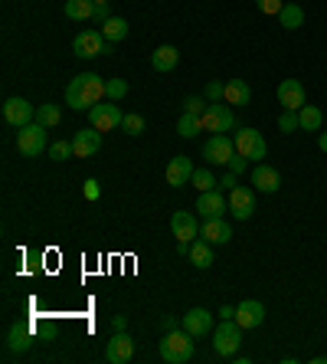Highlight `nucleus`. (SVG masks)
I'll return each mask as SVG.
<instances>
[{
    "label": "nucleus",
    "mask_w": 327,
    "mask_h": 364,
    "mask_svg": "<svg viewBox=\"0 0 327 364\" xmlns=\"http://www.w3.org/2000/svg\"><path fill=\"white\" fill-rule=\"evenodd\" d=\"M235 141V151L243 154L245 161H255L259 164L265 154H269V144H265V138H262V132H255V128H239L233 135Z\"/></svg>",
    "instance_id": "nucleus-4"
},
{
    "label": "nucleus",
    "mask_w": 327,
    "mask_h": 364,
    "mask_svg": "<svg viewBox=\"0 0 327 364\" xmlns=\"http://www.w3.org/2000/svg\"><path fill=\"white\" fill-rule=\"evenodd\" d=\"M229 213H233L235 220H249L252 213H255V191L235 184L233 191H229Z\"/></svg>",
    "instance_id": "nucleus-10"
},
{
    "label": "nucleus",
    "mask_w": 327,
    "mask_h": 364,
    "mask_svg": "<svg viewBox=\"0 0 327 364\" xmlns=\"http://www.w3.org/2000/svg\"><path fill=\"white\" fill-rule=\"evenodd\" d=\"M243 325L235 318H223V322L213 328V348H216L219 358H235L239 355V345H243Z\"/></svg>",
    "instance_id": "nucleus-3"
},
{
    "label": "nucleus",
    "mask_w": 327,
    "mask_h": 364,
    "mask_svg": "<svg viewBox=\"0 0 327 364\" xmlns=\"http://www.w3.org/2000/svg\"><path fill=\"white\" fill-rule=\"evenodd\" d=\"M105 79L99 73H79L72 82L66 85V105H72L76 112H89L92 105L105 102Z\"/></svg>",
    "instance_id": "nucleus-1"
},
{
    "label": "nucleus",
    "mask_w": 327,
    "mask_h": 364,
    "mask_svg": "<svg viewBox=\"0 0 327 364\" xmlns=\"http://www.w3.org/2000/svg\"><path fill=\"white\" fill-rule=\"evenodd\" d=\"M278 102H282V109H304L308 105V95H304V85L298 82V79H282V85H278Z\"/></svg>",
    "instance_id": "nucleus-15"
},
{
    "label": "nucleus",
    "mask_w": 327,
    "mask_h": 364,
    "mask_svg": "<svg viewBox=\"0 0 327 364\" xmlns=\"http://www.w3.org/2000/svg\"><path fill=\"white\" fill-rule=\"evenodd\" d=\"M128 135H141L144 132V119L141 115H125V125H121Z\"/></svg>",
    "instance_id": "nucleus-37"
},
{
    "label": "nucleus",
    "mask_w": 327,
    "mask_h": 364,
    "mask_svg": "<svg viewBox=\"0 0 327 364\" xmlns=\"http://www.w3.org/2000/svg\"><path fill=\"white\" fill-rule=\"evenodd\" d=\"M82 194H85V200H99V197H101V187H99V181H95V178H89V181H85Z\"/></svg>",
    "instance_id": "nucleus-39"
},
{
    "label": "nucleus",
    "mask_w": 327,
    "mask_h": 364,
    "mask_svg": "<svg viewBox=\"0 0 327 364\" xmlns=\"http://www.w3.org/2000/svg\"><path fill=\"white\" fill-rule=\"evenodd\" d=\"M135 358V341H131V335L128 331H115L109 341V348H105V361L109 364H128Z\"/></svg>",
    "instance_id": "nucleus-12"
},
{
    "label": "nucleus",
    "mask_w": 327,
    "mask_h": 364,
    "mask_svg": "<svg viewBox=\"0 0 327 364\" xmlns=\"http://www.w3.org/2000/svg\"><path fill=\"white\" fill-rule=\"evenodd\" d=\"M89 119H92V128H99L101 135L125 125V115H121V109H118V105H111V99L92 105V109H89Z\"/></svg>",
    "instance_id": "nucleus-8"
},
{
    "label": "nucleus",
    "mask_w": 327,
    "mask_h": 364,
    "mask_svg": "<svg viewBox=\"0 0 327 364\" xmlns=\"http://www.w3.org/2000/svg\"><path fill=\"white\" fill-rule=\"evenodd\" d=\"M177 63H180L177 46H157V50L151 53V69L154 73H170V69H177Z\"/></svg>",
    "instance_id": "nucleus-24"
},
{
    "label": "nucleus",
    "mask_w": 327,
    "mask_h": 364,
    "mask_svg": "<svg viewBox=\"0 0 327 364\" xmlns=\"http://www.w3.org/2000/svg\"><path fill=\"white\" fill-rule=\"evenodd\" d=\"M203 105H206V102H203L200 95H190V99L184 102V112H193V115H203V112H206Z\"/></svg>",
    "instance_id": "nucleus-40"
},
{
    "label": "nucleus",
    "mask_w": 327,
    "mask_h": 364,
    "mask_svg": "<svg viewBox=\"0 0 327 364\" xmlns=\"http://www.w3.org/2000/svg\"><path fill=\"white\" fill-rule=\"evenodd\" d=\"M33 348V328L30 325H10L7 331V351H13V355H23V351H30Z\"/></svg>",
    "instance_id": "nucleus-21"
},
{
    "label": "nucleus",
    "mask_w": 327,
    "mask_h": 364,
    "mask_svg": "<svg viewBox=\"0 0 327 364\" xmlns=\"http://www.w3.org/2000/svg\"><path fill=\"white\" fill-rule=\"evenodd\" d=\"M235 178H239V174L226 171V174H223V181H219V187H226V191H233V187H235Z\"/></svg>",
    "instance_id": "nucleus-43"
},
{
    "label": "nucleus",
    "mask_w": 327,
    "mask_h": 364,
    "mask_svg": "<svg viewBox=\"0 0 327 364\" xmlns=\"http://www.w3.org/2000/svg\"><path fill=\"white\" fill-rule=\"evenodd\" d=\"M235 322L243 325V328H259L262 322H265V305L255 302V299H245V302L235 305Z\"/></svg>",
    "instance_id": "nucleus-18"
},
{
    "label": "nucleus",
    "mask_w": 327,
    "mask_h": 364,
    "mask_svg": "<svg viewBox=\"0 0 327 364\" xmlns=\"http://www.w3.org/2000/svg\"><path fill=\"white\" fill-rule=\"evenodd\" d=\"M193 171H196V168H193L190 158H184V154H177V158H170L167 171H164V181H167L170 187H184V184H190Z\"/></svg>",
    "instance_id": "nucleus-19"
},
{
    "label": "nucleus",
    "mask_w": 327,
    "mask_h": 364,
    "mask_svg": "<svg viewBox=\"0 0 327 364\" xmlns=\"http://www.w3.org/2000/svg\"><path fill=\"white\" fill-rule=\"evenodd\" d=\"M4 122L13 128H23L30 122H36V109L26 99H7L4 102Z\"/></svg>",
    "instance_id": "nucleus-14"
},
{
    "label": "nucleus",
    "mask_w": 327,
    "mask_h": 364,
    "mask_svg": "<svg viewBox=\"0 0 327 364\" xmlns=\"http://www.w3.org/2000/svg\"><path fill=\"white\" fill-rule=\"evenodd\" d=\"M223 102H226V105H249L252 102L249 82H245V79H229L226 92H223Z\"/></svg>",
    "instance_id": "nucleus-25"
},
{
    "label": "nucleus",
    "mask_w": 327,
    "mask_h": 364,
    "mask_svg": "<svg viewBox=\"0 0 327 364\" xmlns=\"http://www.w3.org/2000/svg\"><path fill=\"white\" fill-rule=\"evenodd\" d=\"M128 30H131V26H128L125 17H111V20L101 23V36H105L109 43H121L128 36Z\"/></svg>",
    "instance_id": "nucleus-27"
},
{
    "label": "nucleus",
    "mask_w": 327,
    "mask_h": 364,
    "mask_svg": "<svg viewBox=\"0 0 327 364\" xmlns=\"http://www.w3.org/2000/svg\"><path fill=\"white\" fill-rule=\"evenodd\" d=\"M278 20H282V26H285V30H298V26L304 23V10L298 7V4H285V7H282V14H278Z\"/></svg>",
    "instance_id": "nucleus-29"
},
{
    "label": "nucleus",
    "mask_w": 327,
    "mask_h": 364,
    "mask_svg": "<svg viewBox=\"0 0 327 364\" xmlns=\"http://www.w3.org/2000/svg\"><path fill=\"white\" fill-rule=\"evenodd\" d=\"M17 148L23 158H40V154L46 151V125H40V122L23 125L17 132Z\"/></svg>",
    "instance_id": "nucleus-5"
},
{
    "label": "nucleus",
    "mask_w": 327,
    "mask_h": 364,
    "mask_svg": "<svg viewBox=\"0 0 327 364\" xmlns=\"http://www.w3.org/2000/svg\"><path fill=\"white\" fill-rule=\"evenodd\" d=\"M164 328H167V331L177 328V318H174V315H167V318H164Z\"/></svg>",
    "instance_id": "nucleus-46"
},
{
    "label": "nucleus",
    "mask_w": 327,
    "mask_h": 364,
    "mask_svg": "<svg viewBox=\"0 0 327 364\" xmlns=\"http://www.w3.org/2000/svg\"><path fill=\"white\" fill-rule=\"evenodd\" d=\"M180 328L190 331L193 338H203V335H213L216 322H213V312H206V309H190V312L180 318Z\"/></svg>",
    "instance_id": "nucleus-13"
},
{
    "label": "nucleus",
    "mask_w": 327,
    "mask_h": 364,
    "mask_svg": "<svg viewBox=\"0 0 327 364\" xmlns=\"http://www.w3.org/2000/svg\"><path fill=\"white\" fill-rule=\"evenodd\" d=\"M105 95H109L111 102L125 99V95H128V82H125V79H109V82H105Z\"/></svg>",
    "instance_id": "nucleus-35"
},
{
    "label": "nucleus",
    "mask_w": 327,
    "mask_h": 364,
    "mask_svg": "<svg viewBox=\"0 0 327 364\" xmlns=\"http://www.w3.org/2000/svg\"><path fill=\"white\" fill-rule=\"evenodd\" d=\"M95 0H66V17L69 20H95Z\"/></svg>",
    "instance_id": "nucleus-26"
},
{
    "label": "nucleus",
    "mask_w": 327,
    "mask_h": 364,
    "mask_svg": "<svg viewBox=\"0 0 327 364\" xmlns=\"http://www.w3.org/2000/svg\"><path fill=\"white\" fill-rule=\"evenodd\" d=\"M170 233L177 237V246L187 253L193 240L200 237V223H196V217H193L190 210H177L174 217H170Z\"/></svg>",
    "instance_id": "nucleus-7"
},
{
    "label": "nucleus",
    "mask_w": 327,
    "mask_h": 364,
    "mask_svg": "<svg viewBox=\"0 0 327 364\" xmlns=\"http://www.w3.org/2000/svg\"><path fill=\"white\" fill-rule=\"evenodd\" d=\"M223 92H226V82H210L206 85V102H223Z\"/></svg>",
    "instance_id": "nucleus-38"
},
{
    "label": "nucleus",
    "mask_w": 327,
    "mask_h": 364,
    "mask_svg": "<svg viewBox=\"0 0 327 364\" xmlns=\"http://www.w3.org/2000/svg\"><path fill=\"white\" fill-rule=\"evenodd\" d=\"M318 144H321V151L327 154V132H321V138H318Z\"/></svg>",
    "instance_id": "nucleus-47"
},
{
    "label": "nucleus",
    "mask_w": 327,
    "mask_h": 364,
    "mask_svg": "<svg viewBox=\"0 0 327 364\" xmlns=\"http://www.w3.org/2000/svg\"><path fill=\"white\" fill-rule=\"evenodd\" d=\"M200 119H203V128L213 132V135H226L229 128H235V115L233 109H226V102H213Z\"/></svg>",
    "instance_id": "nucleus-9"
},
{
    "label": "nucleus",
    "mask_w": 327,
    "mask_h": 364,
    "mask_svg": "<svg viewBox=\"0 0 327 364\" xmlns=\"http://www.w3.org/2000/svg\"><path fill=\"white\" fill-rule=\"evenodd\" d=\"M245 164H249V161H245L243 154L235 151V154H233V158H229V164H226V168H229V171H233V174H243V171H245Z\"/></svg>",
    "instance_id": "nucleus-41"
},
{
    "label": "nucleus",
    "mask_w": 327,
    "mask_h": 364,
    "mask_svg": "<svg viewBox=\"0 0 327 364\" xmlns=\"http://www.w3.org/2000/svg\"><path fill=\"white\" fill-rule=\"evenodd\" d=\"M111 328H115V331H125V328H128V315H115V322H111Z\"/></svg>",
    "instance_id": "nucleus-44"
},
{
    "label": "nucleus",
    "mask_w": 327,
    "mask_h": 364,
    "mask_svg": "<svg viewBox=\"0 0 327 364\" xmlns=\"http://www.w3.org/2000/svg\"><path fill=\"white\" fill-rule=\"evenodd\" d=\"M193 210L200 213L203 220H213V217H223V213L229 210V203L219 191H203V194L196 197V207H193Z\"/></svg>",
    "instance_id": "nucleus-16"
},
{
    "label": "nucleus",
    "mask_w": 327,
    "mask_h": 364,
    "mask_svg": "<svg viewBox=\"0 0 327 364\" xmlns=\"http://www.w3.org/2000/svg\"><path fill=\"white\" fill-rule=\"evenodd\" d=\"M278 128H282L285 135H292V132H298V128H301V122H298V112H292V109H282V115H278Z\"/></svg>",
    "instance_id": "nucleus-33"
},
{
    "label": "nucleus",
    "mask_w": 327,
    "mask_h": 364,
    "mask_svg": "<svg viewBox=\"0 0 327 364\" xmlns=\"http://www.w3.org/2000/svg\"><path fill=\"white\" fill-rule=\"evenodd\" d=\"M252 184H255V191H262V194H275L278 187H282V178H278V171L269 168V164H255V168H252Z\"/></svg>",
    "instance_id": "nucleus-20"
},
{
    "label": "nucleus",
    "mask_w": 327,
    "mask_h": 364,
    "mask_svg": "<svg viewBox=\"0 0 327 364\" xmlns=\"http://www.w3.org/2000/svg\"><path fill=\"white\" fill-rule=\"evenodd\" d=\"M72 148H76V158H95L101 151V132L99 128H79L72 135Z\"/></svg>",
    "instance_id": "nucleus-17"
},
{
    "label": "nucleus",
    "mask_w": 327,
    "mask_h": 364,
    "mask_svg": "<svg viewBox=\"0 0 327 364\" xmlns=\"http://www.w3.org/2000/svg\"><path fill=\"white\" fill-rule=\"evenodd\" d=\"M190 184L203 194V191H216L219 181L213 178V171H210V168H196V171H193V178H190Z\"/></svg>",
    "instance_id": "nucleus-31"
},
{
    "label": "nucleus",
    "mask_w": 327,
    "mask_h": 364,
    "mask_svg": "<svg viewBox=\"0 0 327 364\" xmlns=\"http://www.w3.org/2000/svg\"><path fill=\"white\" fill-rule=\"evenodd\" d=\"M203 240H210L213 246L229 243L233 240V227H229L223 217H213V220H203Z\"/></svg>",
    "instance_id": "nucleus-22"
},
{
    "label": "nucleus",
    "mask_w": 327,
    "mask_h": 364,
    "mask_svg": "<svg viewBox=\"0 0 327 364\" xmlns=\"http://www.w3.org/2000/svg\"><path fill=\"white\" fill-rule=\"evenodd\" d=\"M200 132H203V119H200V115L184 112V115L177 119V135H180V138H196Z\"/></svg>",
    "instance_id": "nucleus-28"
},
{
    "label": "nucleus",
    "mask_w": 327,
    "mask_h": 364,
    "mask_svg": "<svg viewBox=\"0 0 327 364\" xmlns=\"http://www.w3.org/2000/svg\"><path fill=\"white\" fill-rule=\"evenodd\" d=\"M72 50H76V56H82V60H92V56L111 53V43L101 36V30H82V33H76V40H72Z\"/></svg>",
    "instance_id": "nucleus-6"
},
{
    "label": "nucleus",
    "mask_w": 327,
    "mask_h": 364,
    "mask_svg": "<svg viewBox=\"0 0 327 364\" xmlns=\"http://www.w3.org/2000/svg\"><path fill=\"white\" fill-rule=\"evenodd\" d=\"M95 20H99V23H105V20H111V10H109V4H99V7H95Z\"/></svg>",
    "instance_id": "nucleus-42"
},
{
    "label": "nucleus",
    "mask_w": 327,
    "mask_h": 364,
    "mask_svg": "<svg viewBox=\"0 0 327 364\" xmlns=\"http://www.w3.org/2000/svg\"><path fill=\"white\" fill-rule=\"evenodd\" d=\"M160 358L167 364H187L193 358V335L184 328H174L160 341Z\"/></svg>",
    "instance_id": "nucleus-2"
},
{
    "label": "nucleus",
    "mask_w": 327,
    "mask_h": 364,
    "mask_svg": "<svg viewBox=\"0 0 327 364\" xmlns=\"http://www.w3.org/2000/svg\"><path fill=\"white\" fill-rule=\"evenodd\" d=\"M235 315V305H223V309H219V318H233Z\"/></svg>",
    "instance_id": "nucleus-45"
},
{
    "label": "nucleus",
    "mask_w": 327,
    "mask_h": 364,
    "mask_svg": "<svg viewBox=\"0 0 327 364\" xmlns=\"http://www.w3.org/2000/svg\"><path fill=\"white\" fill-rule=\"evenodd\" d=\"M255 7H259L262 14H265V17H278L285 4H282V0H255Z\"/></svg>",
    "instance_id": "nucleus-36"
},
{
    "label": "nucleus",
    "mask_w": 327,
    "mask_h": 364,
    "mask_svg": "<svg viewBox=\"0 0 327 364\" xmlns=\"http://www.w3.org/2000/svg\"><path fill=\"white\" fill-rule=\"evenodd\" d=\"M36 122L46 125V128H56L59 122H62V112H59V105H50V102H46V105L36 109Z\"/></svg>",
    "instance_id": "nucleus-32"
},
{
    "label": "nucleus",
    "mask_w": 327,
    "mask_h": 364,
    "mask_svg": "<svg viewBox=\"0 0 327 364\" xmlns=\"http://www.w3.org/2000/svg\"><path fill=\"white\" fill-rule=\"evenodd\" d=\"M187 256H190V263L196 266V269H210L213 266V243L210 240H203V237H196L190 243V250H187Z\"/></svg>",
    "instance_id": "nucleus-23"
},
{
    "label": "nucleus",
    "mask_w": 327,
    "mask_h": 364,
    "mask_svg": "<svg viewBox=\"0 0 327 364\" xmlns=\"http://www.w3.org/2000/svg\"><path fill=\"white\" fill-rule=\"evenodd\" d=\"M235 154V141L229 135H210L203 144V158L210 164H229V158Z\"/></svg>",
    "instance_id": "nucleus-11"
},
{
    "label": "nucleus",
    "mask_w": 327,
    "mask_h": 364,
    "mask_svg": "<svg viewBox=\"0 0 327 364\" xmlns=\"http://www.w3.org/2000/svg\"><path fill=\"white\" fill-rule=\"evenodd\" d=\"M50 158H52V161L76 158V148H72V141H56V144H50Z\"/></svg>",
    "instance_id": "nucleus-34"
},
{
    "label": "nucleus",
    "mask_w": 327,
    "mask_h": 364,
    "mask_svg": "<svg viewBox=\"0 0 327 364\" xmlns=\"http://www.w3.org/2000/svg\"><path fill=\"white\" fill-rule=\"evenodd\" d=\"M298 122H301L304 132H318L321 122H324V115H321L318 105H304V109H298Z\"/></svg>",
    "instance_id": "nucleus-30"
},
{
    "label": "nucleus",
    "mask_w": 327,
    "mask_h": 364,
    "mask_svg": "<svg viewBox=\"0 0 327 364\" xmlns=\"http://www.w3.org/2000/svg\"><path fill=\"white\" fill-rule=\"evenodd\" d=\"M95 4H111V0H95Z\"/></svg>",
    "instance_id": "nucleus-48"
}]
</instances>
